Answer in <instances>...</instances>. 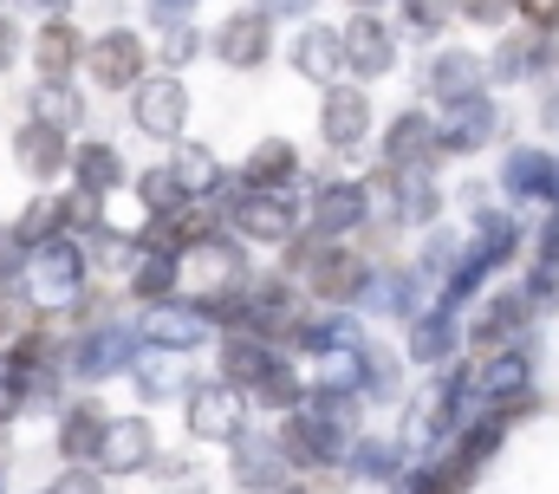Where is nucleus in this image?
<instances>
[{
	"label": "nucleus",
	"mask_w": 559,
	"mask_h": 494,
	"mask_svg": "<svg viewBox=\"0 0 559 494\" xmlns=\"http://www.w3.org/2000/svg\"><path fill=\"white\" fill-rule=\"evenodd\" d=\"M92 286H98V267H92L85 235H52V242L33 247V267H26L20 299H26L33 313H66V306H79Z\"/></svg>",
	"instance_id": "3"
},
{
	"label": "nucleus",
	"mask_w": 559,
	"mask_h": 494,
	"mask_svg": "<svg viewBox=\"0 0 559 494\" xmlns=\"http://www.w3.org/2000/svg\"><path fill=\"white\" fill-rule=\"evenodd\" d=\"M417 163H442V124H436V105L423 98L391 111L371 143V169H417Z\"/></svg>",
	"instance_id": "17"
},
{
	"label": "nucleus",
	"mask_w": 559,
	"mask_h": 494,
	"mask_svg": "<svg viewBox=\"0 0 559 494\" xmlns=\"http://www.w3.org/2000/svg\"><path fill=\"white\" fill-rule=\"evenodd\" d=\"M352 13H384V7H397V0H345Z\"/></svg>",
	"instance_id": "60"
},
{
	"label": "nucleus",
	"mask_w": 559,
	"mask_h": 494,
	"mask_svg": "<svg viewBox=\"0 0 559 494\" xmlns=\"http://www.w3.org/2000/svg\"><path fill=\"white\" fill-rule=\"evenodd\" d=\"M455 202H462V209H468V215H481V209H495V202H501V189H495V183H488V176H468V183H462V189H455Z\"/></svg>",
	"instance_id": "53"
},
{
	"label": "nucleus",
	"mask_w": 559,
	"mask_h": 494,
	"mask_svg": "<svg viewBox=\"0 0 559 494\" xmlns=\"http://www.w3.org/2000/svg\"><path fill=\"white\" fill-rule=\"evenodd\" d=\"M534 326H540V313H534L527 286H521V280H501V286H488V293L468 306V358L508 352V345L534 339Z\"/></svg>",
	"instance_id": "11"
},
{
	"label": "nucleus",
	"mask_w": 559,
	"mask_h": 494,
	"mask_svg": "<svg viewBox=\"0 0 559 494\" xmlns=\"http://www.w3.org/2000/svg\"><path fill=\"white\" fill-rule=\"evenodd\" d=\"M169 163H176V176H182V189H189V196H228V189H235L228 156H222L215 143H202V137L169 143Z\"/></svg>",
	"instance_id": "38"
},
{
	"label": "nucleus",
	"mask_w": 559,
	"mask_h": 494,
	"mask_svg": "<svg viewBox=\"0 0 559 494\" xmlns=\"http://www.w3.org/2000/svg\"><path fill=\"white\" fill-rule=\"evenodd\" d=\"M143 7H150V26H156V33H169V26L195 20V7H202V0H143Z\"/></svg>",
	"instance_id": "52"
},
{
	"label": "nucleus",
	"mask_w": 559,
	"mask_h": 494,
	"mask_svg": "<svg viewBox=\"0 0 559 494\" xmlns=\"http://www.w3.org/2000/svg\"><path fill=\"white\" fill-rule=\"evenodd\" d=\"M540 39H547V33L514 26V33H501V39L488 46V79H495V92H534V72H540Z\"/></svg>",
	"instance_id": "34"
},
{
	"label": "nucleus",
	"mask_w": 559,
	"mask_h": 494,
	"mask_svg": "<svg viewBox=\"0 0 559 494\" xmlns=\"http://www.w3.org/2000/svg\"><path fill=\"white\" fill-rule=\"evenodd\" d=\"M521 26H534V33H559V0H521Z\"/></svg>",
	"instance_id": "55"
},
{
	"label": "nucleus",
	"mask_w": 559,
	"mask_h": 494,
	"mask_svg": "<svg viewBox=\"0 0 559 494\" xmlns=\"http://www.w3.org/2000/svg\"><path fill=\"white\" fill-rule=\"evenodd\" d=\"M261 7H267V13H274L280 26H306V20H312V13H319V0H261Z\"/></svg>",
	"instance_id": "56"
},
{
	"label": "nucleus",
	"mask_w": 559,
	"mask_h": 494,
	"mask_svg": "<svg viewBox=\"0 0 559 494\" xmlns=\"http://www.w3.org/2000/svg\"><path fill=\"white\" fill-rule=\"evenodd\" d=\"M72 189L111 202V196L124 189V150H118L111 137H79V143H72Z\"/></svg>",
	"instance_id": "37"
},
{
	"label": "nucleus",
	"mask_w": 559,
	"mask_h": 494,
	"mask_svg": "<svg viewBox=\"0 0 559 494\" xmlns=\"http://www.w3.org/2000/svg\"><path fill=\"white\" fill-rule=\"evenodd\" d=\"M404 358L411 370H449L468 358V313H455V306H429L423 319L404 326Z\"/></svg>",
	"instance_id": "22"
},
{
	"label": "nucleus",
	"mask_w": 559,
	"mask_h": 494,
	"mask_svg": "<svg viewBox=\"0 0 559 494\" xmlns=\"http://www.w3.org/2000/svg\"><path fill=\"white\" fill-rule=\"evenodd\" d=\"M13 222L33 235V247L52 242V235H72V196H66V189H39V196H33Z\"/></svg>",
	"instance_id": "44"
},
{
	"label": "nucleus",
	"mask_w": 559,
	"mask_h": 494,
	"mask_svg": "<svg viewBox=\"0 0 559 494\" xmlns=\"http://www.w3.org/2000/svg\"><path fill=\"white\" fill-rule=\"evenodd\" d=\"M85 247H92V267H98V280H124L131 267L143 260V242L138 228H98V235H85Z\"/></svg>",
	"instance_id": "43"
},
{
	"label": "nucleus",
	"mask_w": 559,
	"mask_h": 494,
	"mask_svg": "<svg viewBox=\"0 0 559 494\" xmlns=\"http://www.w3.org/2000/svg\"><path fill=\"white\" fill-rule=\"evenodd\" d=\"M189 111H195V98H189V79L182 72H150L138 92L124 98L131 130L150 137V143H182L189 137Z\"/></svg>",
	"instance_id": "16"
},
{
	"label": "nucleus",
	"mask_w": 559,
	"mask_h": 494,
	"mask_svg": "<svg viewBox=\"0 0 559 494\" xmlns=\"http://www.w3.org/2000/svg\"><path fill=\"white\" fill-rule=\"evenodd\" d=\"M85 52H92V33H79L72 13L59 20H39L26 59H33V79H85Z\"/></svg>",
	"instance_id": "32"
},
{
	"label": "nucleus",
	"mask_w": 559,
	"mask_h": 494,
	"mask_svg": "<svg viewBox=\"0 0 559 494\" xmlns=\"http://www.w3.org/2000/svg\"><path fill=\"white\" fill-rule=\"evenodd\" d=\"M534 390H540V345H534V339L475 358V410H488V403H521V397H534Z\"/></svg>",
	"instance_id": "23"
},
{
	"label": "nucleus",
	"mask_w": 559,
	"mask_h": 494,
	"mask_svg": "<svg viewBox=\"0 0 559 494\" xmlns=\"http://www.w3.org/2000/svg\"><path fill=\"white\" fill-rule=\"evenodd\" d=\"M131 196H138L143 215H169V209H182V202H189V189H182V176H176V163H169V156L131 169Z\"/></svg>",
	"instance_id": "42"
},
{
	"label": "nucleus",
	"mask_w": 559,
	"mask_h": 494,
	"mask_svg": "<svg viewBox=\"0 0 559 494\" xmlns=\"http://www.w3.org/2000/svg\"><path fill=\"white\" fill-rule=\"evenodd\" d=\"M124 384L138 390L143 410H182L189 384H195V365L182 352H163V345H138V358L124 370Z\"/></svg>",
	"instance_id": "28"
},
{
	"label": "nucleus",
	"mask_w": 559,
	"mask_h": 494,
	"mask_svg": "<svg viewBox=\"0 0 559 494\" xmlns=\"http://www.w3.org/2000/svg\"><path fill=\"white\" fill-rule=\"evenodd\" d=\"M495 189H501L508 209H527V215L559 209V143L534 137V143L501 150V163H495Z\"/></svg>",
	"instance_id": "8"
},
{
	"label": "nucleus",
	"mask_w": 559,
	"mask_h": 494,
	"mask_svg": "<svg viewBox=\"0 0 559 494\" xmlns=\"http://www.w3.org/2000/svg\"><path fill=\"white\" fill-rule=\"evenodd\" d=\"M481 92H495V79H488V52H475V46H429L417 66V98L423 105H436V111H449V105H468V98H481Z\"/></svg>",
	"instance_id": "14"
},
{
	"label": "nucleus",
	"mask_w": 559,
	"mask_h": 494,
	"mask_svg": "<svg viewBox=\"0 0 559 494\" xmlns=\"http://www.w3.org/2000/svg\"><path fill=\"white\" fill-rule=\"evenodd\" d=\"M228 475H235V494H274L280 482H293L286 456H280L274 423H254L248 436L228 443Z\"/></svg>",
	"instance_id": "30"
},
{
	"label": "nucleus",
	"mask_w": 559,
	"mask_h": 494,
	"mask_svg": "<svg viewBox=\"0 0 559 494\" xmlns=\"http://www.w3.org/2000/svg\"><path fill=\"white\" fill-rule=\"evenodd\" d=\"M138 339L143 345H163V352H182V358H195V352H215V319L202 313V299L195 293H182V299H169V306H143L138 319Z\"/></svg>",
	"instance_id": "19"
},
{
	"label": "nucleus",
	"mask_w": 559,
	"mask_h": 494,
	"mask_svg": "<svg viewBox=\"0 0 559 494\" xmlns=\"http://www.w3.org/2000/svg\"><path fill=\"white\" fill-rule=\"evenodd\" d=\"M391 20H397V33H404V39H417L423 52H429V46H442V39H449V26L462 20V0H397V13H391Z\"/></svg>",
	"instance_id": "41"
},
{
	"label": "nucleus",
	"mask_w": 559,
	"mask_h": 494,
	"mask_svg": "<svg viewBox=\"0 0 559 494\" xmlns=\"http://www.w3.org/2000/svg\"><path fill=\"white\" fill-rule=\"evenodd\" d=\"M72 143L79 137H66V130H52V124H39V118H20V130H13V169L33 189H59L72 176Z\"/></svg>",
	"instance_id": "27"
},
{
	"label": "nucleus",
	"mask_w": 559,
	"mask_h": 494,
	"mask_svg": "<svg viewBox=\"0 0 559 494\" xmlns=\"http://www.w3.org/2000/svg\"><path fill=\"white\" fill-rule=\"evenodd\" d=\"M404 66V33H397V20H384V13H352L345 20V72L358 79V85H378V79H391Z\"/></svg>",
	"instance_id": "21"
},
{
	"label": "nucleus",
	"mask_w": 559,
	"mask_h": 494,
	"mask_svg": "<svg viewBox=\"0 0 559 494\" xmlns=\"http://www.w3.org/2000/svg\"><path fill=\"white\" fill-rule=\"evenodd\" d=\"M163 462V436H156V416L150 410H118L111 430H105V449H98V469L111 482H138Z\"/></svg>",
	"instance_id": "20"
},
{
	"label": "nucleus",
	"mask_w": 559,
	"mask_h": 494,
	"mask_svg": "<svg viewBox=\"0 0 559 494\" xmlns=\"http://www.w3.org/2000/svg\"><path fill=\"white\" fill-rule=\"evenodd\" d=\"M286 66H293V79H306L312 92H332L338 79H352V72H345V26H325V20L293 26Z\"/></svg>",
	"instance_id": "25"
},
{
	"label": "nucleus",
	"mask_w": 559,
	"mask_h": 494,
	"mask_svg": "<svg viewBox=\"0 0 559 494\" xmlns=\"http://www.w3.org/2000/svg\"><path fill=\"white\" fill-rule=\"evenodd\" d=\"M26 118L52 124V130H66V137H85L92 98L79 92V79H33V85H26Z\"/></svg>",
	"instance_id": "35"
},
{
	"label": "nucleus",
	"mask_w": 559,
	"mask_h": 494,
	"mask_svg": "<svg viewBox=\"0 0 559 494\" xmlns=\"http://www.w3.org/2000/svg\"><path fill=\"white\" fill-rule=\"evenodd\" d=\"M138 326L131 319H118V313H105V319H92V326H79L72 332V345H66V370H72V384L79 390H105L111 377H124L131 358H138Z\"/></svg>",
	"instance_id": "7"
},
{
	"label": "nucleus",
	"mask_w": 559,
	"mask_h": 494,
	"mask_svg": "<svg viewBox=\"0 0 559 494\" xmlns=\"http://www.w3.org/2000/svg\"><path fill=\"white\" fill-rule=\"evenodd\" d=\"M189 293V260H169V254H143L138 267L124 273V299H138L143 306H169V299H182Z\"/></svg>",
	"instance_id": "39"
},
{
	"label": "nucleus",
	"mask_w": 559,
	"mask_h": 494,
	"mask_svg": "<svg viewBox=\"0 0 559 494\" xmlns=\"http://www.w3.org/2000/svg\"><path fill=\"white\" fill-rule=\"evenodd\" d=\"M33 494H46V489H33Z\"/></svg>",
	"instance_id": "63"
},
{
	"label": "nucleus",
	"mask_w": 559,
	"mask_h": 494,
	"mask_svg": "<svg viewBox=\"0 0 559 494\" xmlns=\"http://www.w3.org/2000/svg\"><path fill=\"white\" fill-rule=\"evenodd\" d=\"M411 475V449H404V436L391 430H365L358 443H352V462H345V482L352 489H371V494H391L397 482Z\"/></svg>",
	"instance_id": "31"
},
{
	"label": "nucleus",
	"mask_w": 559,
	"mask_h": 494,
	"mask_svg": "<svg viewBox=\"0 0 559 494\" xmlns=\"http://www.w3.org/2000/svg\"><path fill=\"white\" fill-rule=\"evenodd\" d=\"M0 416H13V397H7V358H0Z\"/></svg>",
	"instance_id": "62"
},
{
	"label": "nucleus",
	"mask_w": 559,
	"mask_h": 494,
	"mask_svg": "<svg viewBox=\"0 0 559 494\" xmlns=\"http://www.w3.org/2000/svg\"><path fill=\"white\" fill-rule=\"evenodd\" d=\"M280 52V20L261 7V0H248V7H228L222 13V26L209 33V59L222 66V72H267Z\"/></svg>",
	"instance_id": "9"
},
{
	"label": "nucleus",
	"mask_w": 559,
	"mask_h": 494,
	"mask_svg": "<svg viewBox=\"0 0 559 494\" xmlns=\"http://www.w3.org/2000/svg\"><path fill=\"white\" fill-rule=\"evenodd\" d=\"M0 7H7V13H20V20H26V13H39V20H59V13H72L79 0H0Z\"/></svg>",
	"instance_id": "57"
},
{
	"label": "nucleus",
	"mask_w": 559,
	"mask_h": 494,
	"mask_svg": "<svg viewBox=\"0 0 559 494\" xmlns=\"http://www.w3.org/2000/svg\"><path fill=\"white\" fill-rule=\"evenodd\" d=\"M312 124H319L325 156H365L378 143V98H371V85L338 79L332 92H319V118Z\"/></svg>",
	"instance_id": "13"
},
{
	"label": "nucleus",
	"mask_w": 559,
	"mask_h": 494,
	"mask_svg": "<svg viewBox=\"0 0 559 494\" xmlns=\"http://www.w3.org/2000/svg\"><path fill=\"white\" fill-rule=\"evenodd\" d=\"M7 456H13V416H0V475H7Z\"/></svg>",
	"instance_id": "59"
},
{
	"label": "nucleus",
	"mask_w": 559,
	"mask_h": 494,
	"mask_svg": "<svg viewBox=\"0 0 559 494\" xmlns=\"http://www.w3.org/2000/svg\"><path fill=\"white\" fill-rule=\"evenodd\" d=\"M527 260H534V267H559V209H547V215L534 222V247H527Z\"/></svg>",
	"instance_id": "51"
},
{
	"label": "nucleus",
	"mask_w": 559,
	"mask_h": 494,
	"mask_svg": "<svg viewBox=\"0 0 559 494\" xmlns=\"http://www.w3.org/2000/svg\"><path fill=\"white\" fill-rule=\"evenodd\" d=\"M195 59H209V33H202L195 20H182V26L156 33V72H189Z\"/></svg>",
	"instance_id": "45"
},
{
	"label": "nucleus",
	"mask_w": 559,
	"mask_h": 494,
	"mask_svg": "<svg viewBox=\"0 0 559 494\" xmlns=\"http://www.w3.org/2000/svg\"><path fill=\"white\" fill-rule=\"evenodd\" d=\"M150 482L163 494H215V475H209L195 456H169V449H163V462L150 469Z\"/></svg>",
	"instance_id": "46"
},
{
	"label": "nucleus",
	"mask_w": 559,
	"mask_h": 494,
	"mask_svg": "<svg viewBox=\"0 0 559 494\" xmlns=\"http://www.w3.org/2000/svg\"><path fill=\"white\" fill-rule=\"evenodd\" d=\"M26 267H33V235L20 222H0V286L20 293L26 286Z\"/></svg>",
	"instance_id": "47"
},
{
	"label": "nucleus",
	"mask_w": 559,
	"mask_h": 494,
	"mask_svg": "<svg viewBox=\"0 0 559 494\" xmlns=\"http://www.w3.org/2000/svg\"><path fill=\"white\" fill-rule=\"evenodd\" d=\"M274 494H319V482H299V475H293V482H280Z\"/></svg>",
	"instance_id": "61"
},
{
	"label": "nucleus",
	"mask_w": 559,
	"mask_h": 494,
	"mask_svg": "<svg viewBox=\"0 0 559 494\" xmlns=\"http://www.w3.org/2000/svg\"><path fill=\"white\" fill-rule=\"evenodd\" d=\"M429 306H436V286L423 280L411 260H378V280H371V293H365V306H358V313H365L378 332H384V326H397V332H404V326L423 319Z\"/></svg>",
	"instance_id": "18"
},
{
	"label": "nucleus",
	"mask_w": 559,
	"mask_h": 494,
	"mask_svg": "<svg viewBox=\"0 0 559 494\" xmlns=\"http://www.w3.org/2000/svg\"><path fill=\"white\" fill-rule=\"evenodd\" d=\"M280 267L312 293V306H365L371 280H378V254L338 235H319L312 222L280 247Z\"/></svg>",
	"instance_id": "2"
},
{
	"label": "nucleus",
	"mask_w": 559,
	"mask_h": 494,
	"mask_svg": "<svg viewBox=\"0 0 559 494\" xmlns=\"http://www.w3.org/2000/svg\"><path fill=\"white\" fill-rule=\"evenodd\" d=\"M111 416H118V410H105L98 390L66 397V410L52 416V456H59V462H92V469H98V449H105Z\"/></svg>",
	"instance_id": "26"
},
{
	"label": "nucleus",
	"mask_w": 559,
	"mask_h": 494,
	"mask_svg": "<svg viewBox=\"0 0 559 494\" xmlns=\"http://www.w3.org/2000/svg\"><path fill=\"white\" fill-rule=\"evenodd\" d=\"M462 20L475 33H508V20H521V0H462Z\"/></svg>",
	"instance_id": "49"
},
{
	"label": "nucleus",
	"mask_w": 559,
	"mask_h": 494,
	"mask_svg": "<svg viewBox=\"0 0 559 494\" xmlns=\"http://www.w3.org/2000/svg\"><path fill=\"white\" fill-rule=\"evenodd\" d=\"M462 254H468V228H455V222H436V228H423V235H417L411 267H417L423 280L442 293V286H449V273L462 267Z\"/></svg>",
	"instance_id": "40"
},
{
	"label": "nucleus",
	"mask_w": 559,
	"mask_h": 494,
	"mask_svg": "<svg viewBox=\"0 0 559 494\" xmlns=\"http://www.w3.org/2000/svg\"><path fill=\"white\" fill-rule=\"evenodd\" d=\"M228 228L248 247H286L306 228V189H274V196L228 189Z\"/></svg>",
	"instance_id": "15"
},
{
	"label": "nucleus",
	"mask_w": 559,
	"mask_h": 494,
	"mask_svg": "<svg viewBox=\"0 0 559 494\" xmlns=\"http://www.w3.org/2000/svg\"><path fill=\"white\" fill-rule=\"evenodd\" d=\"M404 397H411V358H404V345H384L371 332L365 339V403L371 410H404Z\"/></svg>",
	"instance_id": "36"
},
{
	"label": "nucleus",
	"mask_w": 559,
	"mask_h": 494,
	"mask_svg": "<svg viewBox=\"0 0 559 494\" xmlns=\"http://www.w3.org/2000/svg\"><path fill=\"white\" fill-rule=\"evenodd\" d=\"M261 267H254V254H248V242L228 228L222 242H209L195 260H189V293H235V286H248Z\"/></svg>",
	"instance_id": "33"
},
{
	"label": "nucleus",
	"mask_w": 559,
	"mask_h": 494,
	"mask_svg": "<svg viewBox=\"0 0 559 494\" xmlns=\"http://www.w3.org/2000/svg\"><path fill=\"white\" fill-rule=\"evenodd\" d=\"M182 430H189V443H202V449H228L235 436L254 430V403H248V390H235L222 370H195V384H189V397H182Z\"/></svg>",
	"instance_id": "6"
},
{
	"label": "nucleus",
	"mask_w": 559,
	"mask_h": 494,
	"mask_svg": "<svg viewBox=\"0 0 559 494\" xmlns=\"http://www.w3.org/2000/svg\"><path fill=\"white\" fill-rule=\"evenodd\" d=\"M150 72H156V46L143 39L138 26L111 20L105 33H92V52H85V85H98V92H111V98H131Z\"/></svg>",
	"instance_id": "12"
},
{
	"label": "nucleus",
	"mask_w": 559,
	"mask_h": 494,
	"mask_svg": "<svg viewBox=\"0 0 559 494\" xmlns=\"http://www.w3.org/2000/svg\"><path fill=\"white\" fill-rule=\"evenodd\" d=\"M306 183H312V169H306V156H299V143H293V137H261V143L235 163V189H248V196L306 189Z\"/></svg>",
	"instance_id": "29"
},
{
	"label": "nucleus",
	"mask_w": 559,
	"mask_h": 494,
	"mask_svg": "<svg viewBox=\"0 0 559 494\" xmlns=\"http://www.w3.org/2000/svg\"><path fill=\"white\" fill-rule=\"evenodd\" d=\"M306 222L319 235H338V242H358L371 222H378V189L371 176H312L306 183Z\"/></svg>",
	"instance_id": "10"
},
{
	"label": "nucleus",
	"mask_w": 559,
	"mask_h": 494,
	"mask_svg": "<svg viewBox=\"0 0 559 494\" xmlns=\"http://www.w3.org/2000/svg\"><path fill=\"white\" fill-rule=\"evenodd\" d=\"M371 189H378V222L391 235H423L436 222H449V189H442V169L417 163V169H371Z\"/></svg>",
	"instance_id": "4"
},
{
	"label": "nucleus",
	"mask_w": 559,
	"mask_h": 494,
	"mask_svg": "<svg viewBox=\"0 0 559 494\" xmlns=\"http://www.w3.org/2000/svg\"><path fill=\"white\" fill-rule=\"evenodd\" d=\"M46 494H111V475L92 462H59V475L46 482Z\"/></svg>",
	"instance_id": "48"
},
{
	"label": "nucleus",
	"mask_w": 559,
	"mask_h": 494,
	"mask_svg": "<svg viewBox=\"0 0 559 494\" xmlns=\"http://www.w3.org/2000/svg\"><path fill=\"white\" fill-rule=\"evenodd\" d=\"M274 436H280V456H286V469L299 475V482H325V475H345V462H352V430H338V423H325L319 410H286L274 416Z\"/></svg>",
	"instance_id": "5"
},
{
	"label": "nucleus",
	"mask_w": 559,
	"mask_h": 494,
	"mask_svg": "<svg viewBox=\"0 0 559 494\" xmlns=\"http://www.w3.org/2000/svg\"><path fill=\"white\" fill-rule=\"evenodd\" d=\"M26 46H33V33H26V20H20V13H7V7H0V72H13V66H20V52H26Z\"/></svg>",
	"instance_id": "50"
},
{
	"label": "nucleus",
	"mask_w": 559,
	"mask_h": 494,
	"mask_svg": "<svg viewBox=\"0 0 559 494\" xmlns=\"http://www.w3.org/2000/svg\"><path fill=\"white\" fill-rule=\"evenodd\" d=\"M534 124H540L547 143H559V92H540V98H534Z\"/></svg>",
	"instance_id": "58"
},
{
	"label": "nucleus",
	"mask_w": 559,
	"mask_h": 494,
	"mask_svg": "<svg viewBox=\"0 0 559 494\" xmlns=\"http://www.w3.org/2000/svg\"><path fill=\"white\" fill-rule=\"evenodd\" d=\"M436 124H442V156H449V163H468V156H481V150L508 130V105H501V92H481V98H468V105L436 111Z\"/></svg>",
	"instance_id": "24"
},
{
	"label": "nucleus",
	"mask_w": 559,
	"mask_h": 494,
	"mask_svg": "<svg viewBox=\"0 0 559 494\" xmlns=\"http://www.w3.org/2000/svg\"><path fill=\"white\" fill-rule=\"evenodd\" d=\"M468 416H475V358L449 370H423V384H411V397L397 410V436H404L411 462H436L462 436Z\"/></svg>",
	"instance_id": "1"
},
{
	"label": "nucleus",
	"mask_w": 559,
	"mask_h": 494,
	"mask_svg": "<svg viewBox=\"0 0 559 494\" xmlns=\"http://www.w3.org/2000/svg\"><path fill=\"white\" fill-rule=\"evenodd\" d=\"M20 313H26V299H20V293H7V286H0V352H7V345H13V339H20V326H26V319H20Z\"/></svg>",
	"instance_id": "54"
}]
</instances>
